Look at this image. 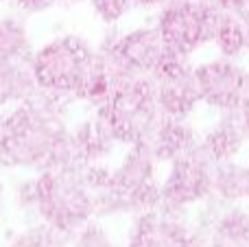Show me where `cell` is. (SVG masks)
<instances>
[{
  "label": "cell",
  "mask_w": 249,
  "mask_h": 247,
  "mask_svg": "<svg viewBox=\"0 0 249 247\" xmlns=\"http://www.w3.org/2000/svg\"><path fill=\"white\" fill-rule=\"evenodd\" d=\"M57 101L37 92L0 118V164L33 171L77 164L72 131L61 121Z\"/></svg>",
  "instance_id": "6da1fadb"
},
{
  "label": "cell",
  "mask_w": 249,
  "mask_h": 247,
  "mask_svg": "<svg viewBox=\"0 0 249 247\" xmlns=\"http://www.w3.org/2000/svg\"><path fill=\"white\" fill-rule=\"evenodd\" d=\"M37 90L55 99H86L101 105L114 86V77L101 51L79 35H64L44 44L31 57Z\"/></svg>",
  "instance_id": "7a4b0ae2"
},
{
  "label": "cell",
  "mask_w": 249,
  "mask_h": 247,
  "mask_svg": "<svg viewBox=\"0 0 249 247\" xmlns=\"http://www.w3.org/2000/svg\"><path fill=\"white\" fill-rule=\"evenodd\" d=\"M26 201L59 234H77L96 212L94 191L79 164L39 171V177L29 184Z\"/></svg>",
  "instance_id": "3957f363"
},
{
  "label": "cell",
  "mask_w": 249,
  "mask_h": 247,
  "mask_svg": "<svg viewBox=\"0 0 249 247\" xmlns=\"http://www.w3.org/2000/svg\"><path fill=\"white\" fill-rule=\"evenodd\" d=\"M96 114L107 125L116 142L129 147L146 142L164 118L155 99L153 77L136 74L114 81L105 101L96 105Z\"/></svg>",
  "instance_id": "277c9868"
},
{
  "label": "cell",
  "mask_w": 249,
  "mask_h": 247,
  "mask_svg": "<svg viewBox=\"0 0 249 247\" xmlns=\"http://www.w3.org/2000/svg\"><path fill=\"white\" fill-rule=\"evenodd\" d=\"M216 7L212 0H168L160 7L158 31L168 51L190 57L199 46L212 39Z\"/></svg>",
  "instance_id": "5b68a950"
},
{
  "label": "cell",
  "mask_w": 249,
  "mask_h": 247,
  "mask_svg": "<svg viewBox=\"0 0 249 247\" xmlns=\"http://www.w3.org/2000/svg\"><path fill=\"white\" fill-rule=\"evenodd\" d=\"M114 81L124 77H153L162 64L175 53L168 51L158 26H140L101 48Z\"/></svg>",
  "instance_id": "8992f818"
},
{
  "label": "cell",
  "mask_w": 249,
  "mask_h": 247,
  "mask_svg": "<svg viewBox=\"0 0 249 247\" xmlns=\"http://www.w3.org/2000/svg\"><path fill=\"white\" fill-rule=\"evenodd\" d=\"M212 169L214 162L206 156L201 144L173 160L171 171L160 186L158 210L184 212L188 206L208 199L212 195Z\"/></svg>",
  "instance_id": "52a82bcc"
},
{
  "label": "cell",
  "mask_w": 249,
  "mask_h": 247,
  "mask_svg": "<svg viewBox=\"0 0 249 247\" xmlns=\"http://www.w3.org/2000/svg\"><path fill=\"white\" fill-rule=\"evenodd\" d=\"M155 99L164 118L186 121L199 103V88L195 79V68L188 64V57L171 55L162 68L153 74Z\"/></svg>",
  "instance_id": "ba28073f"
},
{
  "label": "cell",
  "mask_w": 249,
  "mask_h": 247,
  "mask_svg": "<svg viewBox=\"0 0 249 247\" xmlns=\"http://www.w3.org/2000/svg\"><path fill=\"white\" fill-rule=\"evenodd\" d=\"M195 79H197L201 103L219 112L241 107L247 86V70L234 59L219 57V59L206 61L195 68Z\"/></svg>",
  "instance_id": "9c48e42d"
},
{
  "label": "cell",
  "mask_w": 249,
  "mask_h": 247,
  "mask_svg": "<svg viewBox=\"0 0 249 247\" xmlns=\"http://www.w3.org/2000/svg\"><path fill=\"white\" fill-rule=\"evenodd\" d=\"M249 138V131L243 123V116L238 109H230L223 112L216 125L203 136L201 149L212 162H225L234 160L238 151L243 149L245 140Z\"/></svg>",
  "instance_id": "30bf717a"
},
{
  "label": "cell",
  "mask_w": 249,
  "mask_h": 247,
  "mask_svg": "<svg viewBox=\"0 0 249 247\" xmlns=\"http://www.w3.org/2000/svg\"><path fill=\"white\" fill-rule=\"evenodd\" d=\"M146 144L151 147L158 162H173L184 153L193 151L195 147H199L201 140L197 138V131L186 121L162 118L155 131L151 134V138L146 140Z\"/></svg>",
  "instance_id": "8fae6325"
},
{
  "label": "cell",
  "mask_w": 249,
  "mask_h": 247,
  "mask_svg": "<svg viewBox=\"0 0 249 247\" xmlns=\"http://www.w3.org/2000/svg\"><path fill=\"white\" fill-rule=\"evenodd\" d=\"M37 92V83L31 72V61L0 59V109L24 103Z\"/></svg>",
  "instance_id": "7c38bea8"
},
{
  "label": "cell",
  "mask_w": 249,
  "mask_h": 247,
  "mask_svg": "<svg viewBox=\"0 0 249 247\" xmlns=\"http://www.w3.org/2000/svg\"><path fill=\"white\" fill-rule=\"evenodd\" d=\"M214 46L223 57L236 59L247 51V33L245 22H243V11H232V9H219L212 26V39Z\"/></svg>",
  "instance_id": "4fadbf2b"
},
{
  "label": "cell",
  "mask_w": 249,
  "mask_h": 247,
  "mask_svg": "<svg viewBox=\"0 0 249 247\" xmlns=\"http://www.w3.org/2000/svg\"><path fill=\"white\" fill-rule=\"evenodd\" d=\"M221 201H236L247 197V166L234 160L216 162L212 169V195Z\"/></svg>",
  "instance_id": "5bb4252c"
},
{
  "label": "cell",
  "mask_w": 249,
  "mask_h": 247,
  "mask_svg": "<svg viewBox=\"0 0 249 247\" xmlns=\"http://www.w3.org/2000/svg\"><path fill=\"white\" fill-rule=\"evenodd\" d=\"M210 247H249V214L243 208H230L212 228Z\"/></svg>",
  "instance_id": "9a60e30c"
},
{
  "label": "cell",
  "mask_w": 249,
  "mask_h": 247,
  "mask_svg": "<svg viewBox=\"0 0 249 247\" xmlns=\"http://www.w3.org/2000/svg\"><path fill=\"white\" fill-rule=\"evenodd\" d=\"M31 37L20 18L0 20V59L31 61Z\"/></svg>",
  "instance_id": "2e32d148"
},
{
  "label": "cell",
  "mask_w": 249,
  "mask_h": 247,
  "mask_svg": "<svg viewBox=\"0 0 249 247\" xmlns=\"http://www.w3.org/2000/svg\"><path fill=\"white\" fill-rule=\"evenodd\" d=\"M166 245H168V232H166L164 214L160 210H149V212L138 214L127 247H166Z\"/></svg>",
  "instance_id": "e0dca14e"
},
{
  "label": "cell",
  "mask_w": 249,
  "mask_h": 247,
  "mask_svg": "<svg viewBox=\"0 0 249 247\" xmlns=\"http://www.w3.org/2000/svg\"><path fill=\"white\" fill-rule=\"evenodd\" d=\"M64 234H59L57 230L48 228L46 223L33 230H26L22 236H18L9 247H64Z\"/></svg>",
  "instance_id": "ac0fdd59"
},
{
  "label": "cell",
  "mask_w": 249,
  "mask_h": 247,
  "mask_svg": "<svg viewBox=\"0 0 249 247\" xmlns=\"http://www.w3.org/2000/svg\"><path fill=\"white\" fill-rule=\"evenodd\" d=\"M90 2H92V9L96 11V16L103 22H107V24L118 22L133 7V0H90Z\"/></svg>",
  "instance_id": "d6986e66"
},
{
  "label": "cell",
  "mask_w": 249,
  "mask_h": 247,
  "mask_svg": "<svg viewBox=\"0 0 249 247\" xmlns=\"http://www.w3.org/2000/svg\"><path fill=\"white\" fill-rule=\"evenodd\" d=\"M79 247H109V239L99 226H92L90 221L77 232Z\"/></svg>",
  "instance_id": "ffe728a7"
},
{
  "label": "cell",
  "mask_w": 249,
  "mask_h": 247,
  "mask_svg": "<svg viewBox=\"0 0 249 247\" xmlns=\"http://www.w3.org/2000/svg\"><path fill=\"white\" fill-rule=\"evenodd\" d=\"M219 9H232V11H243L249 7V0H212Z\"/></svg>",
  "instance_id": "44dd1931"
},
{
  "label": "cell",
  "mask_w": 249,
  "mask_h": 247,
  "mask_svg": "<svg viewBox=\"0 0 249 247\" xmlns=\"http://www.w3.org/2000/svg\"><path fill=\"white\" fill-rule=\"evenodd\" d=\"M168 0H133V7H144V9H151V7H164Z\"/></svg>",
  "instance_id": "7402d4cb"
},
{
  "label": "cell",
  "mask_w": 249,
  "mask_h": 247,
  "mask_svg": "<svg viewBox=\"0 0 249 247\" xmlns=\"http://www.w3.org/2000/svg\"><path fill=\"white\" fill-rule=\"evenodd\" d=\"M243 22H245V33H247V51H249V7L243 9Z\"/></svg>",
  "instance_id": "603a6c76"
},
{
  "label": "cell",
  "mask_w": 249,
  "mask_h": 247,
  "mask_svg": "<svg viewBox=\"0 0 249 247\" xmlns=\"http://www.w3.org/2000/svg\"><path fill=\"white\" fill-rule=\"evenodd\" d=\"M81 0H55V4H77Z\"/></svg>",
  "instance_id": "cb8c5ba5"
},
{
  "label": "cell",
  "mask_w": 249,
  "mask_h": 247,
  "mask_svg": "<svg viewBox=\"0 0 249 247\" xmlns=\"http://www.w3.org/2000/svg\"><path fill=\"white\" fill-rule=\"evenodd\" d=\"M247 199H249V164H247Z\"/></svg>",
  "instance_id": "d4e9b609"
},
{
  "label": "cell",
  "mask_w": 249,
  "mask_h": 247,
  "mask_svg": "<svg viewBox=\"0 0 249 247\" xmlns=\"http://www.w3.org/2000/svg\"><path fill=\"white\" fill-rule=\"evenodd\" d=\"M0 204H2V184H0Z\"/></svg>",
  "instance_id": "484cf974"
},
{
  "label": "cell",
  "mask_w": 249,
  "mask_h": 247,
  "mask_svg": "<svg viewBox=\"0 0 249 247\" xmlns=\"http://www.w3.org/2000/svg\"><path fill=\"white\" fill-rule=\"evenodd\" d=\"M0 2H2V0H0Z\"/></svg>",
  "instance_id": "4316f807"
}]
</instances>
